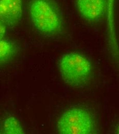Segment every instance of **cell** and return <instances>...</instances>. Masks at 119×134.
<instances>
[{
  "label": "cell",
  "mask_w": 119,
  "mask_h": 134,
  "mask_svg": "<svg viewBox=\"0 0 119 134\" xmlns=\"http://www.w3.org/2000/svg\"><path fill=\"white\" fill-rule=\"evenodd\" d=\"M28 10L33 26L40 33L55 36L63 32V19L54 0H30Z\"/></svg>",
  "instance_id": "cell-1"
},
{
  "label": "cell",
  "mask_w": 119,
  "mask_h": 134,
  "mask_svg": "<svg viewBox=\"0 0 119 134\" xmlns=\"http://www.w3.org/2000/svg\"><path fill=\"white\" fill-rule=\"evenodd\" d=\"M18 51V47L14 42L4 39L0 40V65L11 61Z\"/></svg>",
  "instance_id": "cell-6"
},
{
  "label": "cell",
  "mask_w": 119,
  "mask_h": 134,
  "mask_svg": "<svg viewBox=\"0 0 119 134\" xmlns=\"http://www.w3.org/2000/svg\"><path fill=\"white\" fill-rule=\"evenodd\" d=\"M0 133L4 134H24V130L21 123L13 116L4 118L0 123Z\"/></svg>",
  "instance_id": "cell-7"
},
{
  "label": "cell",
  "mask_w": 119,
  "mask_h": 134,
  "mask_svg": "<svg viewBox=\"0 0 119 134\" xmlns=\"http://www.w3.org/2000/svg\"><path fill=\"white\" fill-rule=\"evenodd\" d=\"M57 130L61 134L99 133L96 120L88 110L79 106L69 107L57 122Z\"/></svg>",
  "instance_id": "cell-3"
},
{
  "label": "cell",
  "mask_w": 119,
  "mask_h": 134,
  "mask_svg": "<svg viewBox=\"0 0 119 134\" xmlns=\"http://www.w3.org/2000/svg\"><path fill=\"white\" fill-rule=\"evenodd\" d=\"M78 10L85 20L97 22L104 17L107 9V0H76Z\"/></svg>",
  "instance_id": "cell-5"
},
{
  "label": "cell",
  "mask_w": 119,
  "mask_h": 134,
  "mask_svg": "<svg viewBox=\"0 0 119 134\" xmlns=\"http://www.w3.org/2000/svg\"><path fill=\"white\" fill-rule=\"evenodd\" d=\"M57 67L62 80L69 86L83 87L92 79V64L81 53L71 52L63 55L59 59Z\"/></svg>",
  "instance_id": "cell-2"
},
{
  "label": "cell",
  "mask_w": 119,
  "mask_h": 134,
  "mask_svg": "<svg viewBox=\"0 0 119 134\" xmlns=\"http://www.w3.org/2000/svg\"><path fill=\"white\" fill-rule=\"evenodd\" d=\"M7 27L0 21V40L4 39L7 32Z\"/></svg>",
  "instance_id": "cell-8"
},
{
  "label": "cell",
  "mask_w": 119,
  "mask_h": 134,
  "mask_svg": "<svg viewBox=\"0 0 119 134\" xmlns=\"http://www.w3.org/2000/svg\"><path fill=\"white\" fill-rule=\"evenodd\" d=\"M22 0H0V21L8 28H13L23 16Z\"/></svg>",
  "instance_id": "cell-4"
}]
</instances>
